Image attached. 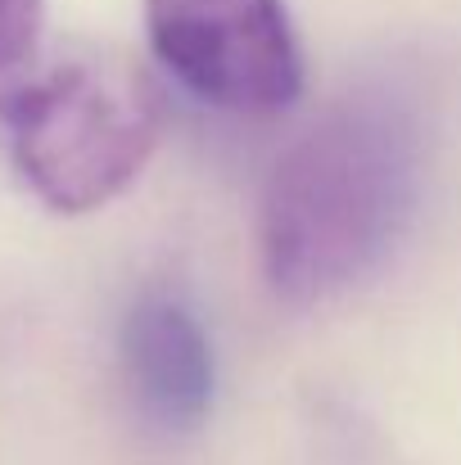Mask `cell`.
I'll use <instances>...</instances> for the list:
<instances>
[{
    "mask_svg": "<svg viewBox=\"0 0 461 465\" xmlns=\"http://www.w3.org/2000/svg\"><path fill=\"white\" fill-rule=\"evenodd\" d=\"M145 32L158 64L222 114L267 118L304 91L286 0H145Z\"/></svg>",
    "mask_w": 461,
    "mask_h": 465,
    "instance_id": "3957f363",
    "label": "cell"
},
{
    "mask_svg": "<svg viewBox=\"0 0 461 465\" xmlns=\"http://www.w3.org/2000/svg\"><path fill=\"white\" fill-rule=\"evenodd\" d=\"M123 361L141 411L158 430H195L213 407V348L181 299L145 294L127 312Z\"/></svg>",
    "mask_w": 461,
    "mask_h": 465,
    "instance_id": "277c9868",
    "label": "cell"
},
{
    "mask_svg": "<svg viewBox=\"0 0 461 465\" xmlns=\"http://www.w3.org/2000/svg\"><path fill=\"white\" fill-rule=\"evenodd\" d=\"M45 0H0V73L18 68L41 36Z\"/></svg>",
    "mask_w": 461,
    "mask_h": 465,
    "instance_id": "5b68a950",
    "label": "cell"
},
{
    "mask_svg": "<svg viewBox=\"0 0 461 465\" xmlns=\"http://www.w3.org/2000/svg\"><path fill=\"white\" fill-rule=\"evenodd\" d=\"M163 95L132 59H68L0 100V141L23 185L55 213L118 199L150 163Z\"/></svg>",
    "mask_w": 461,
    "mask_h": 465,
    "instance_id": "7a4b0ae2",
    "label": "cell"
},
{
    "mask_svg": "<svg viewBox=\"0 0 461 465\" xmlns=\"http://www.w3.org/2000/svg\"><path fill=\"white\" fill-rule=\"evenodd\" d=\"M426 181V127L394 91H357L281 154L263 190V267L281 299L321 303L407 231Z\"/></svg>",
    "mask_w": 461,
    "mask_h": 465,
    "instance_id": "6da1fadb",
    "label": "cell"
}]
</instances>
